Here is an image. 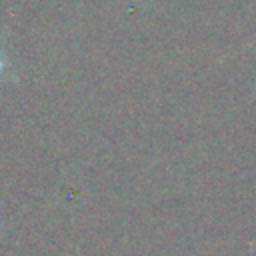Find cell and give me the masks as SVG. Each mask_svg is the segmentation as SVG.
Masks as SVG:
<instances>
[{"label": "cell", "instance_id": "6da1fadb", "mask_svg": "<svg viewBox=\"0 0 256 256\" xmlns=\"http://www.w3.org/2000/svg\"><path fill=\"white\" fill-rule=\"evenodd\" d=\"M2 68H4V60H2V56H0V72H2Z\"/></svg>", "mask_w": 256, "mask_h": 256}]
</instances>
